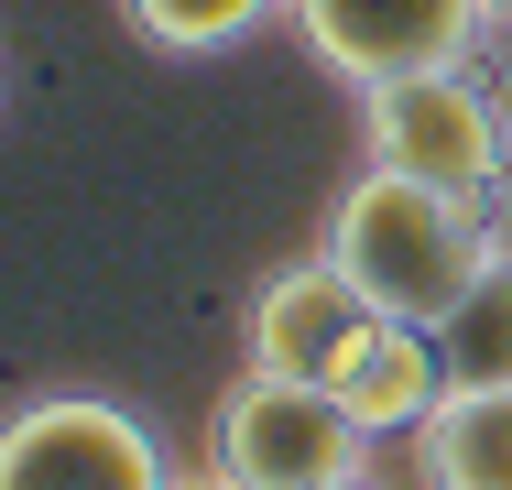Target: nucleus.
<instances>
[{
    "label": "nucleus",
    "instance_id": "f257e3e1",
    "mask_svg": "<svg viewBox=\"0 0 512 490\" xmlns=\"http://www.w3.org/2000/svg\"><path fill=\"white\" fill-rule=\"evenodd\" d=\"M349 294L371 316H404V327H447L480 273L512 251V218L480 207V196H447L425 175H393V164H349V186L327 196V240H316Z\"/></svg>",
    "mask_w": 512,
    "mask_h": 490
},
{
    "label": "nucleus",
    "instance_id": "f03ea898",
    "mask_svg": "<svg viewBox=\"0 0 512 490\" xmlns=\"http://www.w3.org/2000/svg\"><path fill=\"white\" fill-rule=\"evenodd\" d=\"M360 164H393V175H425L447 196L502 207L512 196V98L480 66H425V77H393V88H360Z\"/></svg>",
    "mask_w": 512,
    "mask_h": 490
},
{
    "label": "nucleus",
    "instance_id": "7ed1b4c3",
    "mask_svg": "<svg viewBox=\"0 0 512 490\" xmlns=\"http://www.w3.org/2000/svg\"><path fill=\"white\" fill-rule=\"evenodd\" d=\"M371 447L327 382H273V371H240V382L207 403V469L229 490H327V480H371Z\"/></svg>",
    "mask_w": 512,
    "mask_h": 490
},
{
    "label": "nucleus",
    "instance_id": "20e7f679",
    "mask_svg": "<svg viewBox=\"0 0 512 490\" xmlns=\"http://www.w3.org/2000/svg\"><path fill=\"white\" fill-rule=\"evenodd\" d=\"M295 44L338 88H393L425 66H480L491 55V0H284Z\"/></svg>",
    "mask_w": 512,
    "mask_h": 490
},
{
    "label": "nucleus",
    "instance_id": "39448f33",
    "mask_svg": "<svg viewBox=\"0 0 512 490\" xmlns=\"http://www.w3.org/2000/svg\"><path fill=\"white\" fill-rule=\"evenodd\" d=\"M0 490H175L164 436L109 392H33L0 414Z\"/></svg>",
    "mask_w": 512,
    "mask_h": 490
},
{
    "label": "nucleus",
    "instance_id": "423d86ee",
    "mask_svg": "<svg viewBox=\"0 0 512 490\" xmlns=\"http://www.w3.org/2000/svg\"><path fill=\"white\" fill-rule=\"evenodd\" d=\"M371 305L349 294V273L306 251V262H284V273H262V284L240 294V371H273V382H327V360H338V338L360 327Z\"/></svg>",
    "mask_w": 512,
    "mask_h": 490
},
{
    "label": "nucleus",
    "instance_id": "0eeeda50",
    "mask_svg": "<svg viewBox=\"0 0 512 490\" xmlns=\"http://www.w3.org/2000/svg\"><path fill=\"white\" fill-rule=\"evenodd\" d=\"M327 392L360 436H414L436 403H447V349L436 327H404V316H360L327 360Z\"/></svg>",
    "mask_w": 512,
    "mask_h": 490
},
{
    "label": "nucleus",
    "instance_id": "6e6552de",
    "mask_svg": "<svg viewBox=\"0 0 512 490\" xmlns=\"http://www.w3.org/2000/svg\"><path fill=\"white\" fill-rule=\"evenodd\" d=\"M414 490H512V382H458L404 436Z\"/></svg>",
    "mask_w": 512,
    "mask_h": 490
},
{
    "label": "nucleus",
    "instance_id": "1a4fd4ad",
    "mask_svg": "<svg viewBox=\"0 0 512 490\" xmlns=\"http://www.w3.org/2000/svg\"><path fill=\"white\" fill-rule=\"evenodd\" d=\"M120 22H131V44H153V55H229V44H251L262 22H284V0H120Z\"/></svg>",
    "mask_w": 512,
    "mask_h": 490
},
{
    "label": "nucleus",
    "instance_id": "9d476101",
    "mask_svg": "<svg viewBox=\"0 0 512 490\" xmlns=\"http://www.w3.org/2000/svg\"><path fill=\"white\" fill-rule=\"evenodd\" d=\"M436 349H447V392L458 382H512V251L480 273V294L436 327Z\"/></svg>",
    "mask_w": 512,
    "mask_h": 490
},
{
    "label": "nucleus",
    "instance_id": "9b49d317",
    "mask_svg": "<svg viewBox=\"0 0 512 490\" xmlns=\"http://www.w3.org/2000/svg\"><path fill=\"white\" fill-rule=\"evenodd\" d=\"M175 490H229V480H218V469H186V480H175Z\"/></svg>",
    "mask_w": 512,
    "mask_h": 490
},
{
    "label": "nucleus",
    "instance_id": "f8f14e48",
    "mask_svg": "<svg viewBox=\"0 0 512 490\" xmlns=\"http://www.w3.org/2000/svg\"><path fill=\"white\" fill-rule=\"evenodd\" d=\"M491 33H512V0H491Z\"/></svg>",
    "mask_w": 512,
    "mask_h": 490
},
{
    "label": "nucleus",
    "instance_id": "ddd939ff",
    "mask_svg": "<svg viewBox=\"0 0 512 490\" xmlns=\"http://www.w3.org/2000/svg\"><path fill=\"white\" fill-rule=\"evenodd\" d=\"M327 490H382V480H327Z\"/></svg>",
    "mask_w": 512,
    "mask_h": 490
}]
</instances>
